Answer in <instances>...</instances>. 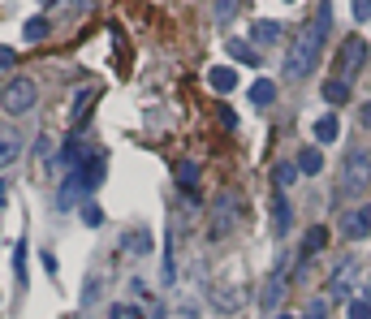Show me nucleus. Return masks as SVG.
<instances>
[{
	"label": "nucleus",
	"instance_id": "obj_1",
	"mask_svg": "<svg viewBox=\"0 0 371 319\" xmlns=\"http://www.w3.org/2000/svg\"><path fill=\"white\" fill-rule=\"evenodd\" d=\"M328 26H332V9L319 5V13L311 22L298 26V35L289 39V56H285V78H306L319 56H324V39H328Z\"/></svg>",
	"mask_w": 371,
	"mask_h": 319
},
{
	"label": "nucleus",
	"instance_id": "obj_2",
	"mask_svg": "<svg viewBox=\"0 0 371 319\" xmlns=\"http://www.w3.org/2000/svg\"><path fill=\"white\" fill-rule=\"evenodd\" d=\"M35 104H39V82H35V78H26V74L9 78L5 91H0V108H5L9 117H22V113H30Z\"/></svg>",
	"mask_w": 371,
	"mask_h": 319
},
{
	"label": "nucleus",
	"instance_id": "obj_3",
	"mask_svg": "<svg viewBox=\"0 0 371 319\" xmlns=\"http://www.w3.org/2000/svg\"><path fill=\"white\" fill-rule=\"evenodd\" d=\"M371 182V155L367 151H350L341 164V195H363Z\"/></svg>",
	"mask_w": 371,
	"mask_h": 319
},
{
	"label": "nucleus",
	"instance_id": "obj_4",
	"mask_svg": "<svg viewBox=\"0 0 371 319\" xmlns=\"http://www.w3.org/2000/svg\"><path fill=\"white\" fill-rule=\"evenodd\" d=\"M354 285H359V259H354V254H346V259H337L332 276H328V285H324V294H328V298H346V302H350Z\"/></svg>",
	"mask_w": 371,
	"mask_h": 319
},
{
	"label": "nucleus",
	"instance_id": "obj_5",
	"mask_svg": "<svg viewBox=\"0 0 371 319\" xmlns=\"http://www.w3.org/2000/svg\"><path fill=\"white\" fill-rule=\"evenodd\" d=\"M363 65H367V39L350 35V39L341 43V60H337V78H341V82H350V78L359 74Z\"/></svg>",
	"mask_w": 371,
	"mask_h": 319
},
{
	"label": "nucleus",
	"instance_id": "obj_6",
	"mask_svg": "<svg viewBox=\"0 0 371 319\" xmlns=\"http://www.w3.org/2000/svg\"><path fill=\"white\" fill-rule=\"evenodd\" d=\"M22 147H26V138L18 125H0V168H9L13 160H22Z\"/></svg>",
	"mask_w": 371,
	"mask_h": 319
},
{
	"label": "nucleus",
	"instance_id": "obj_7",
	"mask_svg": "<svg viewBox=\"0 0 371 319\" xmlns=\"http://www.w3.org/2000/svg\"><path fill=\"white\" fill-rule=\"evenodd\" d=\"M337 229H341L350 242H363V237L371 233V212H363V207H354V212H341Z\"/></svg>",
	"mask_w": 371,
	"mask_h": 319
},
{
	"label": "nucleus",
	"instance_id": "obj_8",
	"mask_svg": "<svg viewBox=\"0 0 371 319\" xmlns=\"http://www.w3.org/2000/svg\"><path fill=\"white\" fill-rule=\"evenodd\" d=\"M285 285H289V267H277V272L268 276L264 294H259V307H264V311H277V307H281V298H285Z\"/></svg>",
	"mask_w": 371,
	"mask_h": 319
},
{
	"label": "nucleus",
	"instance_id": "obj_9",
	"mask_svg": "<svg viewBox=\"0 0 371 319\" xmlns=\"http://www.w3.org/2000/svg\"><path fill=\"white\" fill-rule=\"evenodd\" d=\"M324 246H328V229H324V225H311V229H306V233H302V246H298V259H302V263H311V259H315V254H319V250H324Z\"/></svg>",
	"mask_w": 371,
	"mask_h": 319
},
{
	"label": "nucleus",
	"instance_id": "obj_10",
	"mask_svg": "<svg viewBox=\"0 0 371 319\" xmlns=\"http://www.w3.org/2000/svg\"><path fill=\"white\" fill-rule=\"evenodd\" d=\"M281 35H285V26H281V22H272V18H259V22L251 26V43H255V47H268V43H277Z\"/></svg>",
	"mask_w": 371,
	"mask_h": 319
},
{
	"label": "nucleus",
	"instance_id": "obj_11",
	"mask_svg": "<svg viewBox=\"0 0 371 319\" xmlns=\"http://www.w3.org/2000/svg\"><path fill=\"white\" fill-rule=\"evenodd\" d=\"M289 225H294V207H289V199H285V195H277V199H272V233L285 237V233H289Z\"/></svg>",
	"mask_w": 371,
	"mask_h": 319
},
{
	"label": "nucleus",
	"instance_id": "obj_12",
	"mask_svg": "<svg viewBox=\"0 0 371 319\" xmlns=\"http://www.w3.org/2000/svg\"><path fill=\"white\" fill-rule=\"evenodd\" d=\"M233 220H237V203L224 195V199L216 203V229H212V237H224V233L233 229Z\"/></svg>",
	"mask_w": 371,
	"mask_h": 319
},
{
	"label": "nucleus",
	"instance_id": "obj_13",
	"mask_svg": "<svg viewBox=\"0 0 371 319\" xmlns=\"http://www.w3.org/2000/svg\"><path fill=\"white\" fill-rule=\"evenodd\" d=\"M74 173H78V182H83V195H91V190L104 182V160H87V168L78 164Z\"/></svg>",
	"mask_w": 371,
	"mask_h": 319
},
{
	"label": "nucleus",
	"instance_id": "obj_14",
	"mask_svg": "<svg viewBox=\"0 0 371 319\" xmlns=\"http://www.w3.org/2000/svg\"><path fill=\"white\" fill-rule=\"evenodd\" d=\"M207 82H212V91H220V95H229V91H237V74H233L229 65H216L212 74H207Z\"/></svg>",
	"mask_w": 371,
	"mask_h": 319
},
{
	"label": "nucleus",
	"instance_id": "obj_15",
	"mask_svg": "<svg viewBox=\"0 0 371 319\" xmlns=\"http://www.w3.org/2000/svg\"><path fill=\"white\" fill-rule=\"evenodd\" d=\"M294 164H298V173L315 177V173L324 168V151H319V147H306V151H298V160H294Z\"/></svg>",
	"mask_w": 371,
	"mask_h": 319
},
{
	"label": "nucleus",
	"instance_id": "obj_16",
	"mask_svg": "<svg viewBox=\"0 0 371 319\" xmlns=\"http://www.w3.org/2000/svg\"><path fill=\"white\" fill-rule=\"evenodd\" d=\"M294 182H298V164H294V160H285V164L272 168V186H277V195H285Z\"/></svg>",
	"mask_w": 371,
	"mask_h": 319
},
{
	"label": "nucleus",
	"instance_id": "obj_17",
	"mask_svg": "<svg viewBox=\"0 0 371 319\" xmlns=\"http://www.w3.org/2000/svg\"><path fill=\"white\" fill-rule=\"evenodd\" d=\"M246 95H251V104H255V108H268V104H277V82H268V78H259V82H255Z\"/></svg>",
	"mask_w": 371,
	"mask_h": 319
},
{
	"label": "nucleus",
	"instance_id": "obj_18",
	"mask_svg": "<svg viewBox=\"0 0 371 319\" xmlns=\"http://www.w3.org/2000/svg\"><path fill=\"white\" fill-rule=\"evenodd\" d=\"M337 134H341V121H337L332 113L315 121V142H319V147H328V142H337Z\"/></svg>",
	"mask_w": 371,
	"mask_h": 319
},
{
	"label": "nucleus",
	"instance_id": "obj_19",
	"mask_svg": "<svg viewBox=\"0 0 371 319\" xmlns=\"http://www.w3.org/2000/svg\"><path fill=\"white\" fill-rule=\"evenodd\" d=\"M229 56L237 60V65H259V60H264L259 52H255V43H246V39H233L229 43Z\"/></svg>",
	"mask_w": 371,
	"mask_h": 319
},
{
	"label": "nucleus",
	"instance_id": "obj_20",
	"mask_svg": "<svg viewBox=\"0 0 371 319\" xmlns=\"http://www.w3.org/2000/svg\"><path fill=\"white\" fill-rule=\"evenodd\" d=\"M78 195H83V182H78V173H74V177L65 182V186H61V195H56V207H61V212H70V207L78 203ZM87 199V195H83Z\"/></svg>",
	"mask_w": 371,
	"mask_h": 319
},
{
	"label": "nucleus",
	"instance_id": "obj_21",
	"mask_svg": "<svg viewBox=\"0 0 371 319\" xmlns=\"http://www.w3.org/2000/svg\"><path fill=\"white\" fill-rule=\"evenodd\" d=\"M212 302H216V311H242V307H246V289H224Z\"/></svg>",
	"mask_w": 371,
	"mask_h": 319
},
{
	"label": "nucleus",
	"instance_id": "obj_22",
	"mask_svg": "<svg viewBox=\"0 0 371 319\" xmlns=\"http://www.w3.org/2000/svg\"><path fill=\"white\" fill-rule=\"evenodd\" d=\"M47 35V18H26V26H22V39L26 43H39Z\"/></svg>",
	"mask_w": 371,
	"mask_h": 319
},
{
	"label": "nucleus",
	"instance_id": "obj_23",
	"mask_svg": "<svg viewBox=\"0 0 371 319\" xmlns=\"http://www.w3.org/2000/svg\"><path fill=\"white\" fill-rule=\"evenodd\" d=\"M324 100H328V104H346V100H350V82H341V78H332V82L324 87Z\"/></svg>",
	"mask_w": 371,
	"mask_h": 319
},
{
	"label": "nucleus",
	"instance_id": "obj_24",
	"mask_svg": "<svg viewBox=\"0 0 371 319\" xmlns=\"http://www.w3.org/2000/svg\"><path fill=\"white\" fill-rule=\"evenodd\" d=\"M125 250H138V254H147L151 250V233H125Z\"/></svg>",
	"mask_w": 371,
	"mask_h": 319
},
{
	"label": "nucleus",
	"instance_id": "obj_25",
	"mask_svg": "<svg viewBox=\"0 0 371 319\" xmlns=\"http://www.w3.org/2000/svg\"><path fill=\"white\" fill-rule=\"evenodd\" d=\"M83 220L91 229H100L104 225V212H100V203H91V199H83Z\"/></svg>",
	"mask_w": 371,
	"mask_h": 319
},
{
	"label": "nucleus",
	"instance_id": "obj_26",
	"mask_svg": "<svg viewBox=\"0 0 371 319\" xmlns=\"http://www.w3.org/2000/svg\"><path fill=\"white\" fill-rule=\"evenodd\" d=\"M346 315H350V319H371V302H367V298H350Z\"/></svg>",
	"mask_w": 371,
	"mask_h": 319
},
{
	"label": "nucleus",
	"instance_id": "obj_27",
	"mask_svg": "<svg viewBox=\"0 0 371 319\" xmlns=\"http://www.w3.org/2000/svg\"><path fill=\"white\" fill-rule=\"evenodd\" d=\"M237 18V0H216V22L224 26V22H233Z\"/></svg>",
	"mask_w": 371,
	"mask_h": 319
},
{
	"label": "nucleus",
	"instance_id": "obj_28",
	"mask_svg": "<svg viewBox=\"0 0 371 319\" xmlns=\"http://www.w3.org/2000/svg\"><path fill=\"white\" fill-rule=\"evenodd\" d=\"M13 276H18V280H26V242H18V246H13Z\"/></svg>",
	"mask_w": 371,
	"mask_h": 319
},
{
	"label": "nucleus",
	"instance_id": "obj_29",
	"mask_svg": "<svg viewBox=\"0 0 371 319\" xmlns=\"http://www.w3.org/2000/svg\"><path fill=\"white\" fill-rule=\"evenodd\" d=\"M302 319H328V298H311V307L302 311Z\"/></svg>",
	"mask_w": 371,
	"mask_h": 319
},
{
	"label": "nucleus",
	"instance_id": "obj_30",
	"mask_svg": "<svg viewBox=\"0 0 371 319\" xmlns=\"http://www.w3.org/2000/svg\"><path fill=\"white\" fill-rule=\"evenodd\" d=\"M177 177H182V186H195L199 182V164H182V168H177Z\"/></svg>",
	"mask_w": 371,
	"mask_h": 319
},
{
	"label": "nucleus",
	"instance_id": "obj_31",
	"mask_svg": "<svg viewBox=\"0 0 371 319\" xmlns=\"http://www.w3.org/2000/svg\"><path fill=\"white\" fill-rule=\"evenodd\" d=\"M108 319H142V311H134V307H112Z\"/></svg>",
	"mask_w": 371,
	"mask_h": 319
},
{
	"label": "nucleus",
	"instance_id": "obj_32",
	"mask_svg": "<svg viewBox=\"0 0 371 319\" xmlns=\"http://www.w3.org/2000/svg\"><path fill=\"white\" fill-rule=\"evenodd\" d=\"M350 9H354V22H367V18H371V5H367V0H354Z\"/></svg>",
	"mask_w": 371,
	"mask_h": 319
},
{
	"label": "nucleus",
	"instance_id": "obj_33",
	"mask_svg": "<svg viewBox=\"0 0 371 319\" xmlns=\"http://www.w3.org/2000/svg\"><path fill=\"white\" fill-rule=\"evenodd\" d=\"M13 60H18V56H13V47H5V43H0V69H9Z\"/></svg>",
	"mask_w": 371,
	"mask_h": 319
},
{
	"label": "nucleus",
	"instance_id": "obj_34",
	"mask_svg": "<svg viewBox=\"0 0 371 319\" xmlns=\"http://www.w3.org/2000/svg\"><path fill=\"white\" fill-rule=\"evenodd\" d=\"M359 125H363V130H371V100L359 108Z\"/></svg>",
	"mask_w": 371,
	"mask_h": 319
},
{
	"label": "nucleus",
	"instance_id": "obj_35",
	"mask_svg": "<svg viewBox=\"0 0 371 319\" xmlns=\"http://www.w3.org/2000/svg\"><path fill=\"white\" fill-rule=\"evenodd\" d=\"M95 294H100V276H91V285H87V298H83V302H95Z\"/></svg>",
	"mask_w": 371,
	"mask_h": 319
},
{
	"label": "nucleus",
	"instance_id": "obj_36",
	"mask_svg": "<svg viewBox=\"0 0 371 319\" xmlns=\"http://www.w3.org/2000/svg\"><path fill=\"white\" fill-rule=\"evenodd\" d=\"M173 319H199V311H195V307H182V311L173 315Z\"/></svg>",
	"mask_w": 371,
	"mask_h": 319
},
{
	"label": "nucleus",
	"instance_id": "obj_37",
	"mask_svg": "<svg viewBox=\"0 0 371 319\" xmlns=\"http://www.w3.org/2000/svg\"><path fill=\"white\" fill-rule=\"evenodd\" d=\"M277 319H298V315H277Z\"/></svg>",
	"mask_w": 371,
	"mask_h": 319
},
{
	"label": "nucleus",
	"instance_id": "obj_38",
	"mask_svg": "<svg viewBox=\"0 0 371 319\" xmlns=\"http://www.w3.org/2000/svg\"><path fill=\"white\" fill-rule=\"evenodd\" d=\"M367 5H371V0H367Z\"/></svg>",
	"mask_w": 371,
	"mask_h": 319
}]
</instances>
